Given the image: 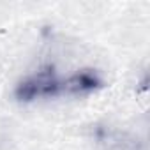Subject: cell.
Wrapping results in <instances>:
<instances>
[{"instance_id": "obj_1", "label": "cell", "mask_w": 150, "mask_h": 150, "mask_svg": "<svg viewBox=\"0 0 150 150\" xmlns=\"http://www.w3.org/2000/svg\"><path fill=\"white\" fill-rule=\"evenodd\" d=\"M62 96H65V78L60 76L53 65L39 67L23 76L14 87V97L20 103L46 101Z\"/></svg>"}, {"instance_id": "obj_2", "label": "cell", "mask_w": 150, "mask_h": 150, "mask_svg": "<svg viewBox=\"0 0 150 150\" xmlns=\"http://www.w3.org/2000/svg\"><path fill=\"white\" fill-rule=\"evenodd\" d=\"M94 138L101 150H146L143 139L127 131H120L110 125H97Z\"/></svg>"}]
</instances>
